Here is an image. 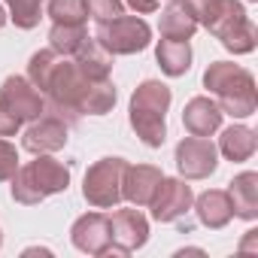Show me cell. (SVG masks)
Returning a JSON list of instances; mask_svg holds the SVG:
<instances>
[{"label": "cell", "mask_w": 258, "mask_h": 258, "mask_svg": "<svg viewBox=\"0 0 258 258\" xmlns=\"http://www.w3.org/2000/svg\"><path fill=\"white\" fill-rule=\"evenodd\" d=\"M182 4L191 10L198 25H204L213 37L222 40V46L228 52L246 55L255 49L258 31L237 0H182Z\"/></svg>", "instance_id": "6da1fadb"}, {"label": "cell", "mask_w": 258, "mask_h": 258, "mask_svg": "<svg viewBox=\"0 0 258 258\" xmlns=\"http://www.w3.org/2000/svg\"><path fill=\"white\" fill-rule=\"evenodd\" d=\"M204 85L216 94V103L222 112L234 115V118H246L255 112L258 106V94H255V79L246 67L231 64V61H216L207 67L204 73Z\"/></svg>", "instance_id": "7a4b0ae2"}, {"label": "cell", "mask_w": 258, "mask_h": 258, "mask_svg": "<svg viewBox=\"0 0 258 258\" xmlns=\"http://www.w3.org/2000/svg\"><path fill=\"white\" fill-rule=\"evenodd\" d=\"M170 88L158 79H146L134 94H131V127L137 131V137L149 146L158 149L167 137V124H164V112L170 106Z\"/></svg>", "instance_id": "3957f363"}, {"label": "cell", "mask_w": 258, "mask_h": 258, "mask_svg": "<svg viewBox=\"0 0 258 258\" xmlns=\"http://www.w3.org/2000/svg\"><path fill=\"white\" fill-rule=\"evenodd\" d=\"M67 185H70V167H64L61 161H55L49 155H37V161L16 170L13 198L25 207H34V204L46 201L49 195L67 191Z\"/></svg>", "instance_id": "277c9868"}, {"label": "cell", "mask_w": 258, "mask_h": 258, "mask_svg": "<svg viewBox=\"0 0 258 258\" xmlns=\"http://www.w3.org/2000/svg\"><path fill=\"white\" fill-rule=\"evenodd\" d=\"M94 40L115 58V55H137L152 43V28L137 16H115L109 22H97Z\"/></svg>", "instance_id": "5b68a950"}, {"label": "cell", "mask_w": 258, "mask_h": 258, "mask_svg": "<svg viewBox=\"0 0 258 258\" xmlns=\"http://www.w3.org/2000/svg\"><path fill=\"white\" fill-rule=\"evenodd\" d=\"M127 161L124 158H100L97 164L88 167L82 198L94 210H109L121 201V182H124Z\"/></svg>", "instance_id": "8992f818"}, {"label": "cell", "mask_w": 258, "mask_h": 258, "mask_svg": "<svg viewBox=\"0 0 258 258\" xmlns=\"http://www.w3.org/2000/svg\"><path fill=\"white\" fill-rule=\"evenodd\" d=\"M176 167L185 179H207L219 167V149L210 137H185L176 146Z\"/></svg>", "instance_id": "52a82bcc"}, {"label": "cell", "mask_w": 258, "mask_h": 258, "mask_svg": "<svg viewBox=\"0 0 258 258\" xmlns=\"http://www.w3.org/2000/svg\"><path fill=\"white\" fill-rule=\"evenodd\" d=\"M0 103H4L19 121H34L46 109V94L28 79V76H10L0 88Z\"/></svg>", "instance_id": "ba28073f"}, {"label": "cell", "mask_w": 258, "mask_h": 258, "mask_svg": "<svg viewBox=\"0 0 258 258\" xmlns=\"http://www.w3.org/2000/svg\"><path fill=\"white\" fill-rule=\"evenodd\" d=\"M109 237H112V252L127 255L149 240V219L140 213V207L115 210V213H109Z\"/></svg>", "instance_id": "9c48e42d"}, {"label": "cell", "mask_w": 258, "mask_h": 258, "mask_svg": "<svg viewBox=\"0 0 258 258\" xmlns=\"http://www.w3.org/2000/svg\"><path fill=\"white\" fill-rule=\"evenodd\" d=\"M67 131H70V124H67L61 115L43 109V115L34 118V124L25 131L22 146H25L28 152H34V155H49V152L64 149V143H67Z\"/></svg>", "instance_id": "30bf717a"}, {"label": "cell", "mask_w": 258, "mask_h": 258, "mask_svg": "<svg viewBox=\"0 0 258 258\" xmlns=\"http://www.w3.org/2000/svg\"><path fill=\"white\" fill-rule=\"evenodd\" d=\"M70 240L79 252L88 255H109L112 252V237H109V216L106 213H85L73 222Z\"/></svg>", "instance_id": "8fae6325"}, {"label": "cell", "mask_w": 258, "mask_h": 258, "mask_svg": "<svg viewBox=\"0 0 258 258\" xmlns=\"http://www.w3.org/2000/svg\"><path fill=\"white\" fill-rule=\"evenodd\" d=\"M191 185L182 179H161L155 198H152V219L155 222H179L191 210Z\"/></svg>", "instance_id": "7c38bea8"}, {"label": "cell", "mask_w": 258, "mask_h": 258, "mask_svg": "<svg viewBox=\"0 0 258 258\" xmlns=\"http://www.w3.org/2000/svg\"><path fill=\"white\" fill-rule=\"evenodd\" d=\"M161 179H164V173L158 167H152V164H137V167L127 164L124 182H121V198L131 201L134 207H149L158 185H161Z\"/></svg>", "instance_id": "4fadbf2b"}, {"label": "cell", "mask_w": 258, "mask_h": 258, "mask_svg": "<svg viewBox=\"0 0 258 258\" xmlns=\"http://www.w3.org/2000/svg\"><path fill=\"white\" fill-rule=\"evenodd\" d=\"M222 109L216 100L210 97H191L182 109V124H185V131L191 137H210L219 131V124H222Z\"/></svg>", "instance_id": "5bb4252c"}, {"label": "cell", "mask_w": 258, "mask_h": 258, "mask_svg": "<svg viewBox=\"0 0 258 258\" xmlns=\"http://www.w3.org/2000/svg\"><path fill=\"white\" fill-rule=\"evenodd\" d=\"M228 198H231V207H234L237 219L255 222V216H258V173L246 170V173L234 176L231 185H228Z\"/></svg>", "instance_id": "9a60e30c"}, {"label": "cell", "mask_w": 258, "mask_h": 258, "mask_svg": "<svg viewBox=\"0 0 258 258\" xmlns=\"http://www.w3.org/2000/svg\"><path fill=\"white\" fill-rule=\"evenodd\" d=\"M195 210H198V222L207 225V228H213V231L225 228V225L234 219L231 198H228V191H222V188H210V191H204V195L198 198Z\"/></svg>", "instance_id": "2e32d148"}, {"label": "cell", "mask_w": 258, "mask_h": 258, "mask_svg": "<svg viewBox=\"0 0 258 258\" xmlns=\"http://www.w3.org/2000/svg\"><path fill=\"white\" fill-rule=\"evenodd\" d=\"M198 31V19L182 0H167V10L161 13V37L167 40H191Z\"/></svg>", "instance_id": "e0dca14e"}, {"label": "cell", "mask_w": 258, "mask_h": 258, "mask_svg": "<svg viewBox=\"0 0 258 258\" xmlns=\"http://www.w3.org/2000/svg\"><path fill=\"white\" fill-rule=\"evenodd\" d=\"M258 149V140H255V131L246 124H231L222 131V140H219V152L228 158V161H249Z\"/></svg>", "instance_id": "ac0fdd59"}, {"label": "cell", "mask_w": 258, "mask_h": 258, "mask_svg": "<svg viewBox=\"0 0 258 258\" xmlns=\"http://www.w3.org/2000/svg\"><path fill=\"white\" fill-rule=\"evenodd\" d=\"M76 67L88 76V79H109V70H112V55L97 43V40H85L82 49L73 55Z\"/></svg>", "instance_id": "d6986e66"}, {"label": "cell", "mask_w": 258, "mask_h": 258, "mask_svg": "<svg viewBox=\"0 0 258 258\" xmlns=\"http://www.w3.org/2000/svg\"><path fill=\"white\" fill-rule=\"evenodd\" d=\"M158 67L167 73V76H182V73H188V67H191V46H188V40H161L158 43Z\"/></svg>", "instance_id": "ffe728a7"}, {"label": "cell", "mask_w": 258, "mask_h": 258, "mask_svg": "<svg viewBox=\"0 0 258 258\" xmlns=\"http://www.w3.org/2000/svg\"><path fill=\"white\" fill-rule=\"evenodd\" d=\"M85 40H91L85 25H52V31H49V49L64 58H73Z\"/></svg>", "instance_id": "44dd1931"}, {"label": "cell", "mask_w": 258, "mask_h": 258, "mask_svg": "<svg viewBox=\"0 0 258 258\" xmlns=\"http://www.w3.org/2000/svg\"><path fill=\"white\" fill-rule=\"evenodd\" d=\"M46 13L52 16L55 25H85V0H49Z\"/></svg>", "instance_id": "7402d4cb"}, {"label": "cell", "mask_w": 258, "mask_h": 258, "mask_svg": "<svg viewBox=\"0 0 258 258\" xmlns=\"http://www.w3.org/2000/svg\"><path fill=\"white\" fill-rule=\"evenodd\" d=\"M10 10H13V22L25 31L37 28L40 25V16H43V4L46 0H7Z\"/></svg>", "instance_id": "603a6c76"}, {"label": "cell", "mask_w": 258, "mask_h": 258, "mask_svg": "<svg viewBox=\"0 0 258 258\" xmlns=\"http://www.w3.org/2000/svg\"><path fill=\"white\" fill-rule=\"evenodd\" d=\"M121 10H124L121 0H85V13L94 22H109V19L121 16Z\"/></svg>", "instance_id": "cb8c5ba5"}, {"label": "cell", "mask_w": 258, "mask_h": 258, "mask_svg": "<svg viewBox=\"0 0 258 258\" xmlns=\"http://www.w3.org/2000/svg\"><path fill=\"white\" fill-rule=\"evenodd\" d=\"M16 170H19V152H16V146L10 140L0 137V182L13 179Z\"/></svg>", "instance_id": "d4e9b609"}, {"label": "cell", "mask_w": 258, "mask_h": 258, "mask_svg": "<svg viewBox=\"0 0 258 258\" xmlns=\"http://www.w3.org/2000/svg\"><path fill=\"white\" fill-rule=\"evenodd\" d=\"M19 127H22V121H19L4 103H0V137H16Z\"/></svg>", "instance_id": "484cf974"}, {"label": "cell", "mask_w": 258, "mask_h": 258, "mask_svg": "<svg viewBox=\"0 0 258 258\" xmlns=\"http://www.w3.org/2000/svg\"><path fill=\"white\" fill-rule=\"evenodd\" d=\"M121 4H127L137 16H143V13H155V10H158V0H121Z\"/></svg>", "instance_id": "4316f807"}, {"label": "cell", "mask_w": 258, "mask_h": 258, "mask_svg": "<svg viewBox=\"0 0 258 258\" xmlns=\"http://www.w3.org/2000/svg\"><path fill=\"white\" fill-rule=\"evenodd\" d=\"M246 234H249V237L240 243V249H252V246H255V237H258V231H246Z\"/></svg>", "instance_id": "83f0119b"}, {"label": "cell", "mask_w": 258, "mask_h": 258, "mask_svg": "<svg viewBox=\"0 0 258 258\" xmlns=\"http://www.w3.org/2000/svg\"><path fill=\"white\" fill-rule=\"evenodd\" d=\"M4 25H7V10L0 7V28H4Z\"/></svg>", "instance_id": "f1b7e54d"}, {"label": "cell", "mask_w": 258, "mask_h": 258, "mask_svg": "<svg viewBox=\"0 0 258 258\" xmlns=\"http://www.w3.org/2000/svg\"><path fill=\"white\" fill-rule=\"evenodd\" d=\"M0 243H4V237H0Z\"/></svg>", "instance_id": "f546056e"}]
</instances>
